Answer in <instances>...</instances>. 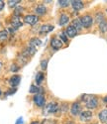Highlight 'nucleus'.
Instances as JSON below:
<instances>
[{"label":"nucleus","mask_w":107,"mask_h":124,"mask_svg":"<svg viewBox=\"0 0 107 124\" xmlns=\"http://www.w3.org/2000/svg\"><path fill=\"white\" fill-rule=\"evenodd\" d=\"M4 1H2V0H0V11L1 10H3V8H4Z\"/></svg>","instance_id":"7c9ffc66"},{"label":"nucleus","mask_w":107,"mask_h":124,"mask_svg":"<svg viewBox=\"0 0 107 124\" xmlns=\"http://www.w3.org/2000/svg\"><path fill=\"white\" fill-rule=\"evenodd\" d=\"M20 2H21L20 0H9L8 1V6L12 8V7H15L16 5H18Z\"/></svg>","instance_id":"4be33fe9"},{"label":"nucleus","mask_w":107,"mask_h":124,"mask_svg":"<svg viewBox=\"0 0 107 124\" xmlns=\"http://www.w3.org/2000/svg\"><path fill=\"white\" fill-rule=\"evenodd\" d=\"M31 124H40V123H39L38 121H33V122H32Z\"/></svg>","instance_id":"473e14b6"},{"label":"nucleus","mask_w":107,"mask_h":124,"mask_svg":"<svg viewBox=\"0 0 107 124\" xmlns=\"http://www.w3.org/2000/svg\"><path fill=\"white\" fill-rule=\"evenodd\" d=\"M24 21L29 25H35L38 22V16H36V15H27L24 18Z\"/></svg>","instance_id":"423d86ee"},{"label":"nucleus","mask_w":107,"mask_h":124,"mask_svg":"<svg viewBox=\"0 0 107 124\" xmlns=\"http://www.w3.org/2000/svg\"><path fill=\"white\" fill-rule=\"evenodd\" d=\"M67 124H72V123H67Z\"/></svg>","instance_id":"e433bc0d"},{"label":"nucleus","mask_w":107,"mask_h":124,"mask_svg":"<svg viewBox=\"0 0 107 124\" xmlns=\"http://www.w3.org/2000/svg\"><path fill=\"white\" fill-rule=\"evenodd\" d=\"M1 68H2V64H1V62H0V70H1Z\"/></svg>","instance_id":"f704fd0d"},{"label":"nucleus","mask_w":107,"mask_h":124,"mask_svg":"<svg viewBox=\"0 0 107 124\" xmlns=\"http://www.w3.org/2000/svg\"><path fill=\"white\" fill-rule=\"evenodd\" d=\"M44 78H45V76H44V74L43 73H38L37 74V76H36V82L38 85H40V84H42V81L44 80Z\"/></svg>","instance_id":"aec40b11"},{"label":"nucleus","mask_w":107,"mask_h":124,"mask_svg":"<svg viewBox=\"0 0 107 124\" xmlns=\"http://www.w3.org/2000/svg\"><path fill=\"white\" fill-rule=\"evenodd\" d=\"M0 94H1V90H0Z\"/></svg>","instance_id":"4c0bfd02"},{"label":"nucleus","mask_w":107,"mask_h":124,"mask_svg":"<svg viewBox=\"0 0 107 124\" xmlns=\"http://www.w3.org/2000/svg\"><path fill=\"white\" fill-rule=\"evenodd\" d=\"M21 81V77L18 75H14L11 77V78L9 79V84L12 87H16Z\"/></svg>","instance_id":"0eeeda50"},{"label":"nucleus","mask_w":107,"mask_h":124,"mask_svg":"<svg viewBox=\"0 0 107 124\" xmlns=\"http://www.w3.org/2000/svg\"><path fill=\"white\" fill-rule=\"evenodd\" d=\"M48 60H43L42 62H41V68H42V70H46L47 69V67H48Z\"/></svg>","instance_id":"bb28decb"},{"label":"nucleus","mask_w":107,"mask_h":124,"mask_svg":"<svg viewBox=\"0 0 107 124\" xmlns=\"http://www.w3.org/2000/svg\"><path fill=\"white\" fill-rule=\"evenodd\" d=\"M14 92H16V89H15V88H14V89H12L11 91H9V92H7V93H6V94H7V95H9V94H12V93H14Z\"/></svg>","instance_id":"2f4dec72"},{"label":"nucleus","mask_w":107,"mask_h":124,"mask_svg":"<svg viewBox=\"0 0 107 124\" xmlns=\"http://www.w3.org/2000/svg\"><path fill=\"white\" fill-rule=\"evenodd\" d=\"M10 70H11V71H14V73H16V71L19 70V68H18L16 65H12L11 68H10Z\"/></svg>","instance_id":"c85d7f7f"},{"label":"nucleus","mask_w":107,"mask_h":124,"mask_svg":"<svg viewBox=\"0 0 107 124\" xmlns=\"http://www.w3.org/2000/svg\"><path fill=\"white\" fill-rule=\"evenodd\" d=\"M59 109V104L57 102H50L44 108V114H49V113H55Z\"/></svg>","instance_id":"f03ea898"},{"label":"nucleus","mask_w":107,"mask_h":124,"mask_svg":"<svg viewBox=\"0 0 107 124\" xmlns=\"http://www.w3.org/2000/svg\"><path fill=\"white\" fill-rule=\"evenodd\" d=\"M103 100H104V101H105V102H107V96H106V97H105V98H104V99H103Z\"/></svg>","instance_id":"72a5a7b5"},{"label":"nucleus","mask_w":107,"mask_h":124,"mask_svg":"<svg viewBox=\"0 0 107 124\" xmlns=\"http://www.w3.org/2000/svg\"><path fill=\"white\" fill-rule=\"evenodd\" d=\"M106 12H107V9H106Z\"/></svg>","instance_id":"58836bf2"},{"label":"nucleus","mask_w":107,"mask_h":124,"mask_svg":"<svg viewBox=\"0 0 107 124\" xmlns=\"http://www.w3.org/2000/svg\"><path fill=\"white\" fill-rule=\"evenodd\" d=\"M104 21H105V20H104V16H103V14L101 12L96 14V22H97L98 24H100V23H102Z\"/></svg>","instance_id":"412c9836"},{"label":"nucleus","mask_w":107,"mask_h":124,"mask_svg":"<svg viewBox=\"0 0 107 124\" xmlns=\"http://www.w3.org/2000/svg\"><path fill=\"white\" fill-rule=\"evenodd\" d=\"M42 45V42H41V40L38 39V38H32L30 40V42H29V46L32 47V48H34V49H38L40 46Z\"/></svg>","instance_id":"9b49d317"},{"label":"nucleus","mask_w":107,"mask_h":124,"mask_svg":"<svg viewBox=\"0 0 107 124\" xmlns=\"http://www.w3.org/2000/svg\"><path fill=\"white\" fill-rule=\"evenodd\" d=\"M60 38H61V42H63V43H68V36L66 35L65 32H62V33L60 34Z\"/></svg>","instance_id":"b1692460"},{"label":"nucleus","mask_w":107,"mask_h":124,"mask_svg":"<svg viewBox=\"0 0 107 124\" xmlns=\"http://www.w3.org/2000/svg\"><path fill=\"white\" fill-rule=\"evenodd\" d=\"M51 124H57V123H55V122H52V123H51Z\"/></svg>","instance_id":"c9c22d12"},{"label":"nucleus","mask_w":107,"mask_h":124,"mask_svg":"<svg viewBox=\"0 0 107 124\" xmlns=\"http://www.w3.org/2000/svg\"><path fill=\"white\" fill-rule=\"evenodd\" d=\"M99 29H100V31L102 33H105L106 31H107V23L104 21V22H102V23H100L99 24Z\"/></svg>","instance_id":"5701e85b"},{"label":"nucleus","mask_w":107,"mask_h":124,"mask_svg":"<svg viewBox=\"0 0 107 124\" xmlns=\"http://www.w3.org/2000/svg\"><path fill=\"white\" fill-rule=\"evenodd\" d=\"M22 25H23V24H22V21H21L20 17L14 15V16L12 17V19H11V26H12V28H13L14 30H17V29H19Z\"/></svg>","instance_id":"20e7f679"},{"label":"nucleus","mask_w":107,"mask_h":124,"mask_svg":"<svg viewBox=\"0 0 107 124\" xmlns=\"http://www.w3.org/2000/svg\"><path fill=\"white\" fill-rule=\"evenodd\" d=\"M76 34H77V30L74 28L73 26H71V25L69 26V27L67 28V30H66V35H67L68 37H69V38L76 37Z\"/></svg>","instance_id":"6e6552de"},{"label":"nucleus","mask_w":107,"mask_h":124,"mask_svg":"<svg viewBox=\"0 0 107 124\" xmlns=\"http://www.w3.org/2000/svg\"><path fill=\"white\" fill-rule=\"evenodd\" d=\"M70 3H71L72 8L76 10V11H79V10H81L83 8V3L80 0H72V1H70Z\"/></svg>","instance_id":"9d476101"},{"label":"nucleus","mask_w":107,"mask_h":124,"mask_svg":"<svg viewBox=\"0 0 107 124\" xmlns=\"http://www.w3.org/2000/svg\"><path fill=\"white\" fill-rule=\"evenodd\" d=\"M39 89L40 88L38 86H35V85H31L30 86V92H31V93H38Z\"/></svg>","instance_id":"393cba45"},{"label":"nucleus","mask_w":107,"mask_h":124,"mask_svg":"<svg viewBox=\"0 0 107 124\" xmlns=\"http://www.w3.org/2000/svg\"><path fill=\"white\" fill-rule=\"evenodd\" d=\"M54 30V26L52 25H43L40 29V34L44 35V34H47L49 32H51V31Z\"/></svg>","instance_id":"4468645a"},{"label":"nucleus","mask_w":107,"mask_h":124,"mask_svg":"<svg viewBox=\"0 0 107 124\" xmlns=\"http://www.w3.org/2000/svg\"><path fill=\"white\" fill-rule=\"evenodd\" d=\"M35 11H36V13L38 14V15H43V14H45L46 13V11H47V9H46V7L44 6V5H38L36 8H35Z\"/></svg>","instance_id":"dca6fc26"},{"label":"nucleus","mask_w":107,"mask_h":124,"mask_svg":"<svg viewBox=\"0 0 107 124\" xmlns=\"http://www.w3.org/2000/svg\"><path fill=\"white\" fill-rule=\"evenodd\" d=\"M71 26H73L77 31L81 30L82 29V25H81V22H80V19H74L72 23H71Z\"/></svg>","instance_id":"a211bd4d"},{"label":"nucleus","mask_w":107,"mask_h":124,"mask_svg":"<svg viewBox=\"0 0 107 124\" xmlns=\"http://www.w3.org/2000/svg\"><path fill=\"white\" fill-rule=\"evenodd\" d=\"M80 105H79V103L78 102H74L73 104L71 105V109H70V112H71V114L72 115H77L80 113Z\"/></svg>","instance_id":"f8f14e48"},{"label":"nucleus","mask_w":107,"mask_h":124,"mask_svg":"<svg viewBox=\"0 0 107 124\" xmlns=\"http://www.w3.org/2000/svg\"><path fill=\"white\" fill-rule=\"evenodd\" d=\"M34 103L36 105L40 106V107H43L45 105V97H44V95L41 94V93L36 94L34 96Z\"/></svg>","instance_id":"39448f33"},{"label":"nucleus","mask_w":107,"mask_h":124,"mask_svg":"<svg viewBox=\"0 0 107 124\" xmlns=\"http://www.w3.org/2000/svg\"><path fill=\"white\" fill-rule=\"evenodd\" d=\"M98 117H99L101 122L106 123L107 122V109H104V110L100 111L99 114H98Z\"/></svg>","instance_id":"2eb2a0df"},{"label":"nucleus","mask_w":107,"mask_h":124,"mask_svg":"<svg viewBox=\"0 0 107 124\" xmlns=\"http://www.w3.org/2000/svg\"><path fill=\"white\" fill-rule=\"evenodd\" d=\"M15 124H23V118H22V117H20V118H18Z\"/></svg>","instance_id":"c756f323"},{"label":"nucleus","mask_w":107,"mask_h":124,"mask_svg":"<svg viewBox=\"0 0 107 124\" xmlns=\"http://www.w3.org/2000/svg\"><path fill=\"white\" fill-rule=\"evenodd\" d=\"M80 22H81L82 27L89 28V27H91V25L93 23V19L90 15H84V16L80 17Z\"/></svg>","instance_id":"7ed1b4c3"},{"label":"nucleus","mask_w":107,"mask_h":124,"mask_svg":"<svg viewBox=\"0 0 107 124\" xmlns=\"http://www.w3.org/2000/svg\"><path fill=\"white\" fill-rule=\"evenodd\" d=\"M8 38V32L6 30H2L0 31V42H4Z\"/></svg>","instance_id":"6ab92c4d"},{"label":"nucleus","mask_w":107,"mask_h":124,"mask_svg":"<svg viewBox=\"0 0 107 124\" xmlns=\"http://www.w3.org/2000/svg\"><path fill=\"white\" fill-rule=\"evenodd\" d=\"M92 117V113L90 111H83L80 113V120L83 122H86L88 120H90Z\"/></svg>","instance_id":"ddd939ff"},{"label":"nucleus","mask_w":107,"mask_h":124,"mask_svg":"<svg viewBox=\"0 0 107 124\" xmlns=\"http://www.w3.org/2000/svg\"><path fill=\"white\" fill-rule=\"evenodd\" d=\"M23 11V8L22 7H17V8H15V10H14V15L15 16H19L20 15V13Z\"/></svg>","instance_id":"cd10ccee"},{"label":"nucleus","mask_w":107,"mask_h":124,"mask_svg":"<svg viewBox=\"0 0 107 124\" xmlns=\"http://www.w3.org/2000/svg\"><path fill=\"white\" fill-rule=\"evenodd\" d=\"M84 102H85V106L89 109H93V108H96L98 105V100L95 96H92V95H82V98H81Z\"/></svg>","instance_id":"f257e3e1"},{"label":"nucleus","mask_w":107,"mask_h":124,"mask_svg":"<svg viewBox=\"0 0 107 124\" xmlns=\"http://www.w3.org/2000/svg\"><path fill=\"white\" fill-rule=\"evenodd\" d=\"M69 22V16L67 14H61V18H60V26H63V25H66L67 23Z\"/></svg>","instance_id":"f3484780"},{"label":"nucleus","mask_w":107,"mask_h":124,"mask_svg":"<svg viewBox=\"0 0 107 124\" xmlns=\"http://www.w3.org/2000/svg\"><path fill=\"white\" fill-rule=\"evenodd\" d=\"M69 2H70V1H69V0H60V1H59L60 5H61V7H67V6H69Z\"/></svg>","instance_id":"a878e982"},{"label":"nucleus","mask_w":107,"mask_h":124,"mask_svg":"<svg viewBox=\"0 0 107 124\" xmlns=\"http://www.w3.org/2000/svg\"><path fill=\"white\" fill-rule=\"evenodd\" d=\"M51 46L55 50H59L62 47V42L61 40H59L58 38H53L51 40Z\"/></svg>","instance_id":"1a4fd4ad"}]
</instances>
